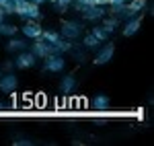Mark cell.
<instances>
[{
	"label": "cell",
	"mask_w": 154,
	"mask_h": 146,
	"mask_svg": "<svg viewBox=\"0 0 154 146\" xmlns=\"http://www.w3.org/2000/svg\"><path fill=\"white\" fill-rule=\"evenodd\" d=\"M27 49L35 56L37 60H39V58H48V56H49V43H48V41H43L41 37L33 39V43H31Z\"/></svg>",
	"instance_id": "cell-8"
},
{
	"label": "cell",
	"mask_w": 154,
	"mask_h": 146,
	"mask_svg": "<svg viewBox=\"0 0 154 146\" xmlns=\"http://www.w3.org/2000/svg\"><path fill=\"white\" fill-rule=\"evenodd\" d=\"M60 37L68 39V41H76L82 37V21H64L62 29H60Z\"/></svg>",
	"instance_id": "cell-1"
},
{
	"label": "cell",
	"mask_w": 154,
	"mask_h": 146,
	"mask_svg": "<svg viewBox=\"0 0 154 146\" xmlns=\"http://www.w3.org/2000/svg\"><path fill=\"white\" fill-rule=\"evenodd\" d=\"M4 107H6V105H4V103H2V101H0V111L4 109Z\"/></svg>",
	"instance_id": "cell-30"
},
{
	"label": "cell",
	"mask_w": 154,
	"mask_h": 146,
	"mask_svg": "<svg viewBox=\"0 0 154 146\" xmlns=\"http://www.w3.org/2000/svg\"><path fill=\"white\" fill-rule=\"evenodd\" d=\"M31 2H35V4H39V6H41V4H43V2H48V0H31Z\"/></svg>",
	"instance_id": "cell-28"
},
{
	"label": "cell",
	"mask_w": 154,
	"mask_h": 146,
	"mask_svg": "<svg viewBox=\"0 0 154 146\" xmlns=\"http://www.w3.org/2000/svg\"><path fill=\"white\" fill-rule=\"evenodd\" d=\"M41 39H43V41H48V43H56V41L60 39V33H58V31L43 29V31H41Z\"/></svg>",
	"instance_id": "cell-20"
},
{
	"label": "cell",
	"mask_w": 154,
	"mask_h": 146,
	"mask_svg": "<svg viewBox=\"0 0 154 146\" xmlns=\"http://www.w3.org/2000/svg\"><path fill=\"white\" fill-rule=\"evenodd\" d=\"M2 72H14L17 68H14V62L12 60H6V62H2V68H0Z\"/></svg>",
	"instance_id": "cell-24"
},
{
	"label": "cell",
	"mask_w": 154,
	"mask_h": 146,
	"mask_svg": "<svg viewBox=\"0 0 154 146\" xmlns=\"http://www.w3.org/2000/svg\"><path fill=\"white\" fill-rule=\"evenodd\" d=\"M140 27H142V14H134L130 19H125V23H123V35L134 37L140 31Z\"/></svg>",
	"instance_id": "cell-9"
},
{
	"label": "cell",
	"mask_w": 154,
	"mask_h": 146,
	"mask_svg": "<svg viewBox=\"0 0 154 146\" xmlns=\"http://www.w3.org/2000/svg\"><path fill=\"white\" fill-rule=\"evenodd\" d=\"M119 25H121V21H119L117 17H113V14H105V17L101 19V27H103L105 31H109V33H113Z\"/></svg>",
	"instance_id": "cell-13"
},
{
	"label": "cell",
	"mask_w": 154,
	"mask_h": 146,
	"mask_svg": "<svg viewBox=\"0 0 154 146\" xmlns=\"http://www.w3.org/2000/svg\"><path fill=\"white\" fill-rule=\"evenodd\" d=\"M48 2H49V0H48Z\"/></svg>",
	"instance_id": "cell-33"
},
{
	"label": "cell",
	"mask_w": 154,
	"mask_h": 146,
	"mask_svg": "<svg viewBox=\"0 0 154 146\" xmlns=\"http://www.w3.org/2000/svg\"><path fill=\"white\" fill-rule=\"evenodd\" d=\"M64 68H66L64 56H48V58H43V70L45 72H62Z\"/></svg>",
	"instance_id": "cell-5"
},
{
	"label": "cell",
	"mask_w": 154,
	"mask_h": 146,
	"mask_svg": "<svg viewBox=\"0 0 154 146\" xmlns=\"http://www.w3.org/2000/svg\"><path fill=\"white\" fill-rule=\"evenodd\" d=\"M0 76H2V70H0Z\"/></svg>",
	"instance_id": "cell-31"
},
{
	"label": "cell",
	"mask_w": 154,
	"mask_h": 146,
	"mask_svg": "<svg viewBox=\"0 0 154 146\" xmlns=\"http://www.w3.org/2000/svg\"><path fill=\"white\" fill-rule=\"evenodd\" d=\"M4 17H6V14H4V12H2V8H0V21H4Z\"/></svg>",
	"instance_id": "cell-29"
},
{
	"label": "cell",
	"mask_w": 154,
	"mask_h": 146,
	"mask_svg": "<svg viewBox=\"0 0 154 146\" xmlns=\"http://www.w3.org/2000/svg\"><path fill=\"white\" fill-rule=\"evenodd\" d=\"M51 4H54V8L58 12H64V11H68L70 8V4H72V0H49Z\"/></svg>",
	"instance_id": "cell-21"
},
{
	"label": "cell",
	"mask_w": 154,
	"mask_h": 146,
	"mask_svg": "<svg viewBox=\"0 0 154 146\" xmlns=\"http://www.w3.org/2000/svg\"><path fill=\"white\" fill-rule=\"evenodd\" d=\"M70 45H72V41L60 37L56 43H49V56H66L68 49H70Z\"/></svg>",
	"instance_id": "cell-11"
},
{
	"label": "cell",
	"mask_w": 154,
	"mask_h": 146,
	"mask_svg": "<svg viewBox=\"0 0 154 146\" xmlns=\"http://www.w3.org/2000/svg\"><path fill=\"white\" fill-rule=\"evenodd\" d=\"M14 68H19V70H27V68H33L37 64V58L29 51V49H23V51H17V56H14Z\"/></svg>",
	"instance_id": "cell-2"
},
{
	"label": "cell",
	"mask_w": 154,
	"mask_h": 146,
	"mask_svg": "<svg viewBox=\"0 0 154 146\" xmlns=\"http://www.w3.org/2000/svg\"><path fill=\"white\" fill-rule=\"evenodd\" d=\"M17 89H19V78H17L12 72H4L2 76H0V91H2V93L12 95Z\"/></svg>",
	"instance_id": "cell-7"
},
{
	"label": "cell",
	"mask_w": 154,
	"mask_h": 146,
	"mask_svg": "<svg viewBox=\"0 0 154 146\" xmlns=\"http://www.w3.org/2000/svg\"><path fill=\"white\" fill-rule=\"evenodd\" d=\"M68 54H72V56H74V60L82 62L84 56H86V48H84L82 43H74V41H72V45H70V49H68Z\"/></svg>",
	"instance_id": "cell-16"
},
{
	"label": "cell",
	"mask_w": 154,
	"mask_h": 146,
	"mask_svg": "<svg viewBox=\"0 0 154 146\" xmlns=\"http://www.w3.org/2000/svg\"><path fill=\"white\" fill-rule=\"evenodd\" d=\"M8 41H6V51L8 54H17V51H23V49L29 48V43L25 41V37H17V35H12V37H6Z\"/></svg>",
	"instance_id": "cell-10"
},
{
	"label": "cell",
	"mask_w": 154,
	"mask_h": 146,
	"mask_svg": "<svg viewBox=\"0 0 154 146\" xmlns=\"http://www.w3.org/2000/svg\"><path fill=\"white\" fill-rule=\"evenodd\" d=\"M107 2L109 0H95V4H103V6H107Z\"/></svg>",
	"instance_id": "cell-27"
},
{
	"label": "cell",
	"mask_w": 154,
	"mask_h": 146,
	"mask_svg": "<svg viewBox=\"0 0 154 146\" xmlns=\"http://www.w3.org/2000/svg\"><path fill=\"white\" fill-rule=\"evenodd\" d=\"M33 107H37V109H45V107H48V97H45L43 93L35 95V99H33Z\"/></svg>",
	"instance_id": "cell-22"
},
{
	"label": "cell",
	"mask_w": 154,
	"mask_h": 146,
	"mask_svg": "<svg viewBox=\"0 0 154 146\" xmlns=\"http://www.w3.org/2000/svg\"><path fill=\"white\" fill-rule=\"evenodd\" d=\"M88 105H91L95 111H99V113H101V111H107L109 107H111V101H109V97H107V95H95V97L88 101Z\"/></svg>",
	"instance_id": "cell-12"
},
{
	"label": "cell",
	"mask_w": 154,
	"mask_h": 146,
	"mask_svg": "<svg viewBox=\"0 0 154 146\" xmlns=\"http://www.w3.org/2000/svg\"><path fill=\"white\" fill-rule=\"evenodd\" d=\"M86 107H88V99L76 97V109H86Z\"/></svg>",
	"instance_id": "cell-25"
},
{
	"label": "cell",
	"mask_w": 154,
	"mask_h": 146,
	"mask_svg": "<svg viewBox=\"0 0 154 146\" xmlns=\"http://www.w3.org/2000/svg\"><path fill=\"white\" fill-rule=\"evenodd\" d=\"M80 12H82V19H84V21L95 23V21H101V19L107 14V6H103V4H88V6L82 8Z\"/></svg>",
	"instance_id": "cell-3"
},
{
	"label": "cell",
	"mask_w": 154,
	"mask_h": 146,
	"mask_svg": "<svg viewBox=\"0 0 154 146\" xmlns=\"http://www.w3.org/2000/svg\"><path fill=\"white\" fill-rule=\"evenodd\" d=\"M146 6H148V0H128V11H130L131 17L134 14H142Z\"/></svg>",
	"instance_id": "cell-14"
},
{
	"label": "cell",
	"mask_w": 154,
	"mask_h": 146,
	"mask_svg": "<svg viewBox=\"0 0 154 146\" xmlns=\"http://www.w3.org/2000/svg\"><path fill=\"white\" fill-rule=\"evenodd\" d=\"M0 8H2V12L8 17V14H14V2L12 0H2L0 2Z\"/></svg>",
	"instance_id": "cell-23"
},
{
	"label": "cell",
	"mask_w": 154,
	"mask_h": 146,
	"mask_svg": "<svg viewBox=\"0 0 154 146\" xmlns=\"http://www.w3.org/2000/svg\"><path fill=\"white\" fill-rule=\"evenodd\" d=\"M0 2H2V0H0Z\"/></svg>",
	"instance_id": "cell-32"
},
{
	"label": "cell",
	"mask_w": 154,
	"mask_h": 146,
	"mask_svg": "<svg viewBox=\"0 0 154 146\" xmlns=\"http://www.w3.org/2000/svg\"><path fill=\"white\" fill-rule=\"evenodd\" d=\"M14 144H25V146H31V144H33V142H31L29 138H23V136L19 138V136H17V140H14Z\"/></svg>",
	"instance_id": "cell-26"
},
{
	"label": "cell",
	"mask_w": 154,
	"mask_h": 146,
	"mask_svg": "<svg viewBox=\"0 0 154 146\" xmlns=\"http://www.w3.org/2000/svg\"><path fill=\"white\" fill-rule=\"evenodd\" d=\"M17 33H19V27L17 25L0 21V37H12V35H17Z\"/></svg>",
	"instance_id": "cell-17"
},
{
	"label": "cell",
	"mask_w": 154,
	"mask_h": 146,
	"mask_svg": "<svg viewBox=\"0 0 154 146\" xmlns=\"http://www.w3.org/2000/svg\"><path fill=\"white\" fill-rule=\"evenodd\" d=\"M74 89H76V78H74L72 74H66V76L60 80V91L68 95V93H72V91H74Z\"/></svg>",
	"instance_id": "cell-15"
},
{
	"label": "cell",
	"mask_w": 154,
	"mask_h": 146,
	"mask_svg": "<svg viewBox=\"0 0 154 146\" xmlns=\"http://www.w3.org/2000/svg\"><path fill=\"white\" fill-rule=\"evenodd\" d=\"M113 54H115V45H113V43L99 45V51H97V56H95V60H93V62H95L97 66H103V64H107V62H111Z\"/></svg>",
	"instance_id": "cell-6"
},
{
	"label": "cell",
	"mask_w": 154,
	"mask_h": 146,
	"mask_svg": "<svg viewBox=\"0 0 154 146\" xmlns=\"http://www.w3.org/2000/svg\"><path fill=\"white\" fill-rule=\"evenodd\" d=\"M21 31H23V37L25 39H37V37H41V31H43V27L39 25V21H33V19H25V25L21 27Z\"/></svg>",
	"instance_id": "cell-4"
},
{
	"label": "cell",
	"mask_w": 154,
	"mask_h": 146,
	"mask_svg": "<svg viewBox=\"0 0 154 146\" xmlns=\"http://www.w3.org/2000/svg\"><path fill=\"white\" fill-rule=\"evenodd\" d=\"M91 33H93V35H95L97 39L101 41V43H103V41H109V35H111V33H109V31H105V29H103L101 25L93 27V31H91Z\"/></svg>",
	"instance_id": "cell-19"
},
{
	"label": "cell",
	"mask_w": 154,
	"mask_h": 146,
	"mask_svg": "<svg viewBox=\"0 0 154 146\" xmlns=\"http://www.w3.org/2000/svg\"><path fill=\"white\" fill-rule=\"evenodd\" d=\"M80 43H82L86 49H97L99 45H101V41H99V39H97L93 33H86V35L82 37V41H80Z\"/></svg>",
	"instance_id": "cell-18"
}]
</instances>
